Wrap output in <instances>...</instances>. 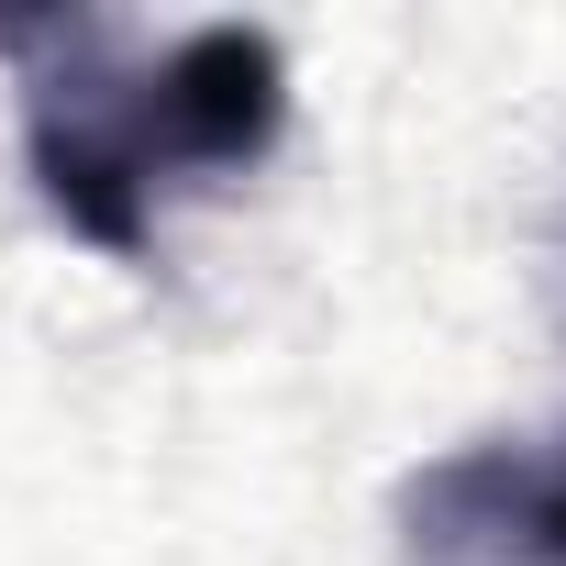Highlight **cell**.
<instances>
[{
  "instance_id": "2",
  "label": "cell",
  "mask_w": 566,
  "mask_h": 566,
  "mask_svg": "<svg viewBox=\"0 0 566 566\" xmlns=\"http://www.w3.org/2000/svg\"><path fill=\"white\" fill-rule=\"evenodd\" d=\"M400 566H566V433H500L411 467Z\"/></svg>"
},
{
  "instance_id": "1",
  "label": "cell",
  "mask_w": 566,
  "mask_h": 566,
  "mask_svg": "<svg viewBox=\"0 0 566 566\" xmlns=\"http://www.w3.org/2000/svg\"><path fill=\"white\" fill-rule=\"evenodd\" d=\"M0 56H23V167L45 211L101 255H145L189 189L244 178L290 123V56L255 23H189L145 45L123 23L45 12L0 23Z\"/></svg>"
}]
</instances>
